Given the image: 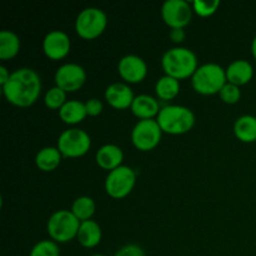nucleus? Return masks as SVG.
Masks as SVG:
<instances>
[{
    "label": "nucleus",
    "instance_id": "1",
    "mask_svg": "<svg viewBox=\"0 0 256 256\" xmlns=\"http://www.w3.org/2000/svg\"><path fill=\"white\" fill-rule=\"evenodd\" d=\"M42 78L32 68L14 70L8 82L2 86V95L9 104L16 108H29L39 100L42 94Z\"/></svg>",
    "mask_w": 256,
    "mask_h": 256
},
{
    "label": "nucleus",
    "instance_id": "2",
    "mask_svg": "<svg viewBox=\"0 0 256 256\" xmlns=\"http://www.w3.org/2000/svg\"><path fill=\"white\" fill-rule=\"evenodd\" d=\"M162 68L165 75L176 80L192 79L199 68L198 56L192 49L185 46H174L168 49L162 56Z\"/></svg>",
    "mask_w": 256,
    "mask_h": 256
},
{
    "label": "nucleus",
    "instance_id": "3",
    "mask_svg": "<svg viewBox=\"0 0 256 256\" xmlns=\"http://www.w3.org/2000/svg\"><path fill=\"white\" fill-rule=\"evenodd\" d=\"M164 134L184 135L192 132L195 125V114L184 105H165L156 118Z\"/></svg>",
    "mask_w": 256,
    "mask_h": 256
},
{
    "label": "nucleus",
    "instance_id": "4",
    "mask_svg": "<svg viewBox=\"0 0 256 256\" xmlns=\"http://www.w3.org/2000/svg\"><path fill=\"white\" fill-rule=\"evenodd\" d=\"M226 82V72L216 62H205L199 65L192 76V89L198 94L205 96L219 94Z\"/></svg>",
    "mask_w": 256,
    "mask_h": 256
},
{
    "label": "nucleus",
    "instance_id": "5",
    "mask_svg": "<svg viewBox=\"0 0 256 256\" xmlns=\"http://www.w3.org/2000/svg\"><path fill=\"white\" fill-rule=\"evenodd\" d=\"M82 222L74 216L70 210H56L50 215L46 222V232L50 240L58 244H66L76 239Z\"/></svg>",
    "mask_w": 256,
    "mask_h": 256
},
{
    "label": "nucleus",
    "instance_id": "6",
    "mask_svg": "<svg viewBox=\"0 0 256 256\" xmlns=\"http://www.w3.org/2000/svg\"><path fill=\"white\" fill-rule=\"evenodd\" d=\"M108 26V15L102 9L89 6L82 9L75 19V32L84 40H95L104 34Z\"/></svg>",
    "mask_w": 256,
    "mask_h": 256
},
{
    "label": "nucleus",
    "instance_id": "7",
    "mask_svg": "<svg viewBox=\"0 0 256 256\" xmlns=\"http://www.w3.org/2000/svg\"><path fill=\"white\" fill-rule=\"evenodd\" d=\"M136 184V172L128 165H122L118 169L108 172L105 178V192L114 200L125 199L132 194Z\"/></svg>",
    "mask_w": 256,
    "mask_h": 256
},
{
    "label": "nucleus",
    "instance_id": "8",
    "mask_svg": "<svg viewBox=\"0 0 256 256\" xmlns=\"http://www.w3.org/2000/svg\"><path fill=\"white\" fill-rule=\"evenodd\" d=\"M56 148L62 152V158L76 159L88 154L92 148V138L85 130L70 128L59 135Z\"/></svg>",
    "mask_w": 256,
    "mask_h": 256
},
{
    "label": "nucleus",
    "instance_id": "9",
    "mask_svg": "<svg viewBox=\"0 0 256 256\" xmlns=\"http://www.w3.org/2000/svg\"><path fill=\"white\" fill-rule=\"evenodd\" d=\"M162 134L164 132L160 129L156 119L139 120L132 128L130 139L135 149L148 152L154 150L160 144Z\"/></svg>",
    "mask_w": 256,
    "mask_h": 256
},
{
    "label": "nucleus",
    "instance_id": "10",
    "mask_svg": "<svg viewBox=\"0 0 256 256\" xmlns=\"http://www.w3.org/2000/svg\"><path fill=\"white\" fill-rule=\"evenodd\" d=\"M162 18L170 29H185L192 22L194 10L186 0H166L162 5Z\"/></svg>",
    "mask_w": 256,
    "mask_h": 256
},
{
    "label": "nucleus",
    "instance_id": "11",
    "mask_svg": "<svg viewBox=\"0 0 256 256\" xmlns=\"http://www.w3.org/2000/svg\"><path fill=\"white\" fill-rule=\"evenodd\" d=\"M86 70L76 62H65L60 65L54 75L55 85L65 92H75L86 82Z\"/></svg>",
    "mask_w": 256,
    "mask_h": 256
},
{
    "label": "nucleus",
    "instance_id": "12",
    "mask_svg": "<svg viewBox=\"0 0 256 256\" xmlns=\"http://www.w3.org/2000/svg\"><path fill=\"white\" fill-rule=\"evenodd\" d=\"M118 72L126 84H139L146 78L148 64L139 55L128 54L118 62Z\"/></svg>",
    "mask_w": 256,
    "mask_h": 256
},
{
    "label": "nucleus",
    "instance_id": "13",
    "mask_svg": "<svg viewBox=\"0 0 256 256\" xmlns=\"http://www.w3.org/2000/svg\"><path fill=\"white\" fill-rule=\"evenodd\" d=\"M72 42L69 35L62 30H52L42 39V52L48 59L59 62L69 55Z\"/></svg>",
    "mask_w": 256,
    "mask_h": 256
},
{
    "label": "nucleus",
    "instance_id": "14",
    "mask_svg": "<svg viewBox=\"0 0 256 256\" xmlns=\"http://www.w3.org/2000/svg\"><path fill=\"white\" fill-rule=\"evenodd\" d=\"M135 96L134 92L126 82H112L105 89V102L115 110H126L132 108Z\"/></svg>",
    "mask_w": 256,
    "mask_h": 256
},
{
    "label": "nucleus",
    "instance_id": "15",
    "mask_svg": "<svg viewBox=\"0 0 256 256\" xmlns=\"http://www.w3.org/2000/svg\"><path fill=\"white\" fill-rule=\"evenodd\" d=\"M95 162L98 166L108 172L122 166L124 162V152L115 144H104L98 149L95 154Z\"/></svg>",
    "mask_w": 256,
    "mask_h": 256
},
{
    "label": "nucleus",
    "instance_id": "16",
    "mask_svg": "<svg viewBox=\"0 0 256 256\" xmlns=\"http://www.w3.org/2000/svg\"><path fill=\"white\" fill-rule=\"evenodd\" d=\"M225 72H226L228 82L239 88L249 84L254 78V68L252 62L245 59H236L228 65Z\"/></svg>",
    "mask_w": 256,
    "mask_h": 256
},
{
    "label": "nucleus",
    "instance_id": "17",
    "mask_svg": "<svg viewBox=\"0 0 256 256\" xmlns=\"http://www.w3.org/2000/svg\"><path fill=\"white\" fill-rule=\"evenodd\" d=\"M130 110L139 120H150L156 119L162 108L156 98L148 94H140L135 96Z\"/></svg>",
    "mask_w": 256,
    "mask_h": 256
},
{
    "label": "nucleus",
    "instance_id": "18",
    "mask_svg": "<svg viewBox=\"0 0 256 256\" xmlns=\"http://www.w3.org/2000/svg\"><path fill=\"white\" fill-rule=\"evenodd\" d=\"M102 239V226L95 220H88L80 224L76 240L85 249H94Z\"/></svg>",
    "mask_w": 256,
    "mask_h": 256
},
{
    "label": "nucleus",
    "instance_id": "19",
    "mask_svg": "<svg viewBox=\"0 0 256 256\" xmlns=\"http://www.w3.org/2000/svg\"><path fill=\"white\" fill-rule=\"evenodd\" d=\"M88 116L85 102L80 100H68L64 106L59 110V118L64 124L78 125L85 120Z\"/></svg>",
    "mask_w": 256,
    "mask_h": 256
},
{
    "label": "nucleus",
    "instance_id": "20",
    "mask_svg": "<svg viewBox=\"0 0 256 256\" xmlns=\"http://www.w3.org/2000/svg\"><path fill=\"white\" fill-rule=\"evenodd\" d=\"M62 155L56 146H45L35 155V165L40 172H52L62 164Z\"/></svg>",
    "mask_w": 256,
    "mask_h": 256
},
{
    "label": "nucleus",
    "instance_id": "21",
    "mask_svg": "<svg viewBox=\"0 0 256 256\" xmlns=\"http://www.w3.org/2000/svg\"><path fill=\"white\" fill-rule=\"evenodd\" d=\"M234 134L238 140L245 144L256 142V116L250 114L242 115L234 122Z\"/></svg>",
    "mask_w": 256,
    "mask_h": 256
},
{
    "label": "nucleus",
    "instance_id": "22",
    "mask_svg": "<svg viewBox=\"0 0 256 256\" xmlns=\"http://www.w3.org/2000/svg\"><path fill=\"white\" fill-rule=\"evenodd\" d=\"M22 42L16 32L12 30H2L0 32V59L8 62L19 54Z\"/></svg>",
    "mask_w": 256,
    "mask_h": 256
},
{
    "label": "nucleus",
    "instance_id": "23",
    "mask_svg": "<svg viewBox=\"0 0 256 256\" xmlns=\"http://www.w3.org/2000/svg\"><path fill=\"white\" fill-rule=\"evenodd\" d=\"M155 94L158 100L162 102H170L174 100L180 92V82L169 76V75H162L155 82Z\"/></svg>",
    "mask_w": 256,
    "mask_h": 256
},
{
    "label": "nucleus",
    "instance_id": "24",
    "mask_svg": "<svg viewBox=\"0 0 256 256\" xmlns=\"http://www.w3.org/2000/svg\"><path fill=\"white\" fill-rule=\"evenodd\" d=\"M95 210H96V204H95L94 199L90 196H86V195H82V196L76 198L74 200L70 212L74 214V216L80 222H88V220H92L95 214Z\"/></svg>",
    "mask_w": 256,
    "mask_h": 256
},
{
    "label": "nucleus",
    "instance_id": "25",
    "mask_svg": "<svg viewBox=\"0 0 256 256\" xmlns=\"http://www.w3.org/2000/svg\"><path fill=\"white\" fill-rule=\"evenodd\" d=\"M66 102L68 92H65L64 90L58 88L56 85H54L49 90H46V92L44 95V104L50 110H58L59 112Z\"/></svg>",
    "mask_w": 256,
    "mask_h": 256
},
{
    "label": "nucleus",
    "instance_id": "26",
    "mask_svg": "<svg viewBox=\"0 0 256 256\" xmlns=\"http://www.w3.org/2000/svg\"><path fill=\"white\" fill-rule=\"evenodd\" d=\"M219 0H195L192 2L194 14L200 18L212 16L220 8Z\"/></svg>",
    "mask_w": 256,
    "mask_h": 256
},
{
    "label": "nucleus",
    "instance_id": "27",
    "mask_svg": "<svg viewBox=\"0 0 256 256\" xmlns=\"http://www.w3.org/2000/svg\"><path fill=\"white\" fill-rule=\"evenodd\" d=\"M29 256H60L59 245L52 240H40L30 250Z\"/></svg>",
    "mask_w": 256,
    "mask_h": 256
},
{
    "label": "nucleus",
    "instance_id": "28",
    "mask_svg": "<svg viewBox=\"0 0 256 256\" xmlns=\"http://www.w3.org/2000/svg\"><path fill=\"white\" fill-rule=\"evenodd\" d=\"M219 96L222 99V102L228 105H234L238 104L242 99V90H240L239 86L234 84H230V82H226L224 85L222 90L219 92Z\"/></svg>",
    "mask_w": 256,
    "mask_h": 256
},
{
    "label": "nucleus",
    "instance_id": "29",
    "mask_svg": "<svg viewBox=\"0 0 256 256\" xmlns=\"http://www.w3.org/2000/svg\"><path fill=\"white\" fill-rule=\"evenodd\" d=\"M85 108H86L88 116L96 118L99 116L102 112V110H104V104H102V100L98 99V98H92V99L85 102Z\"/></svg>",
    "mask_w": 256,
    "mask_h": 256
},
{
    "label": "nucleus",
    "instance_id": "30",
    "mask_svg": "<svg viewBox=\"0 0 256 256\" xmlns=\"http://www.w3.org/2000/svg\"><path fill=\"white\" fill-rule=\"evenodd\" d=\"M114 256H145L144 250L136 244H128L120 248Z\"/></svg>",
    "mask_w": 256,
    "mask_h": 256
},
{
    "label": "nucleus",
    "instance_id": "31",
    "mask_svg": "<svg viewBox=\"0 0 256 256\" xmlns=\"http://www.w3.org/2000/svg\"><path fill=\"white\" fill-rule=\"evenodd\" d=\"M169 36L172 42L175 44H182L186 39V32L184 29H170Z\"/></svg>",
    "mask_w": 256,
    "mask_h": 256
},
{
    "label": "nucleus",
    "instance_id": "32",
    "mask_svg": "<svg viewBox=\"0 0 256 256\" xmlns=\"http://www.w3.org/2000/svg\"><path fill=\"white\" fill-rule=\"evenodd\" d=\"M10 75L12 72L8 70V68L5 65H0V85H5L8 82V80L10 79Z\"/></svg>",
    "mask_w": 256,
    "mask_h": 256
},
{
    "label": "nucleus",
    "instance_id": "33",
    "mask_svg": "<svg viewBox=\"0 0 256 256\" xmlns=\"http://www.w3.org/2000/svg\"><path fill=\"white\" fill-rule=\"evenodd\" d=\"M252 56H254V59L256 60V35L252 42Z\"/></svg>",
    "mask_w": 256,
    "mask_h": 256
},
{
    "label": "nucleus",
    "instance_id": "34",
    "mask_svg": "<svg viewBox=\"0 0 256 256\" xmlns=\"http://www.w3.org/2000/svg\"><path fill=\"white\" fill-rule=\"evenodd\" d=\"M90 256H106V255H102V254H92V255H90Z\"/></svg>",
    "mask_w": 256,
    "mask_h": 256
}]
</instances>
